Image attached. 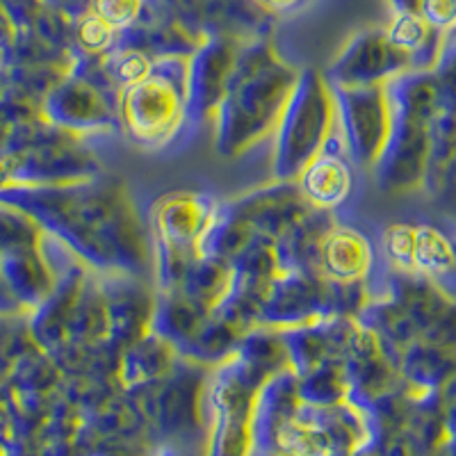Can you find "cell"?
<instances>
[{"label": "cell", "instance_id": "277c9868", "mask_svg": "<svg viewBox=\"0 0 456 456\" xmlns=\"http://www.w3.org/2000/svg\"><path fill=\"white\" fill-rule=\"evenodd\" d=\"M431 30H436V28L429 26V23L422 19V14H411V12H406V14H402L397 21H395L390 37H393V42L397 44L399 48L413 51V48L425 46Z\"/></svg>", "mask_w": 456, "mask_h": 456}, {"label": "cell", "instance_id": "7a4b0ae2", "mask_svg": "<svg viewBox=\"0 0 456 456\" xmlns=\"http://www.w3.org/2000/svg\"><path fill=\"white\" fill-rule=\"evenodd\" d=\"M368 244L356 235H338L327 247V263L338 276H356L368 265Z\"/></svg>", "mask_w": 456, "mask_h": 456}, {"label": "cell", "instance_id": "9c48e42d", "mask_svg": "<svg viewBox=\"0 0 456 456\" xmlns=\"http://www.w3.org/2000/svg\"><path fill=\"white\" fill-rule=\"evenodd\" d=\"M144 71H146L144 60H142L140 55H130V57H126L124 62H121L119 76L126 80H137L144 76Z\"/></svg>", "mask_w": 456, "mask_h": 456}, {"label": "cell", "instance_id": "3957f363", "mask_svg": "<svg viewBox=\"0 0 456 456\" xmlns=\"http://www.w3.org/2000/svg\"><path fill=\"white\" fill-rule=\"evenodd\" d=\"M308 190L313 197L322 203H333L338 199L345 197L349 190V176L347 171L342 169L336 162H324V165L315 167L308 178Z\"/></svg>", "mask_w": 456, "mask_h": 456}, {"label": "cell", "instance_id": "8992f818", "mask_svg": "<svg viewBox=\"0 0 456 456\" xmlns=\"http://www.w3.org/2000/svg\"><path fill=\"white\" fill-rule=\"evenodd\" d=\"M422 19L436 30L438 28H454L456 0H422Z\"/></svg>", "mask_w": 456, "mask_h": 456}, {"label": "cell", "instance_id": "ba28073f", "mask_svg": "<svg viewBox=\"0 0 456 456\" xmlns=\"http://www.w3.org/2000/svg\"><path fill=\"white\" fill-rule=\"evenodd\" d=\"M112 26L101 16H89L83 26V42L92 48H101L110 42Z\"/></svg>", "mask_w": 456, "mask_h": 456}, {"label": "cell", "instance_id": "5b68a950", "mask_svg": "<svg viewBox=\"0 0 456 456\" xmlns=\"http://www.w3.org/2000/svg\"><path fill=\"white\" fill-rule=\"evenodd\" d=\"M413 249H415V228L411 226H393L386 233V251L390 258L404 267L413 270Z\"/></svg>", "mask_w": 456, "mask_h": 456}, {"label": "cell", "instance_id": "52a82bcc", "mask_svg": "<svg viewBox=\"0 0 456 456\" xmlns=\"http://www.w3.org/2000/svg\"><path fill=\"white\" fill-rule=\"evenodd\" d=\"M140 0H99V16L110 26L126 23L135 16Z\"/></svg>", "mask_w": 456, "mask_h": 456}, {"label": "cell", "instance_id": "6da1fadb", "mask_svg": "<svg viewBox=\"0 0 456 456\" xmlns=\"http://www.w3.org/2000/svg\"><path fill=\"white\" fill-rule=\"evenodd\" d=\"M456 265V251L452 249L450 240L436 231V228L420 226L415 228V249H413V270L425 274H445Z\"/></svg>", "mask_w": 456, "mask_h": 456}]
</instances>
